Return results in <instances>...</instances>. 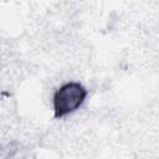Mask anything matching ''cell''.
Segmentation results:
<instances>
[{
	"label": "cell",
	"mask_w": 159,
	"mask_h": 159,
	"mask_svg": "<svg viewBox=\"0 0 159 159\" xmlns=\"http://www.w3.org/2000/svg\"><path fill=\"white\" fill-rule=\"evenodd\" d=\"M88 91L80 82H67L56 89L53 94V112L56 118L66 117L76 112L86 101Z\"/></svg>",
	"instance_id": "cell-1"
}]
</instances>
